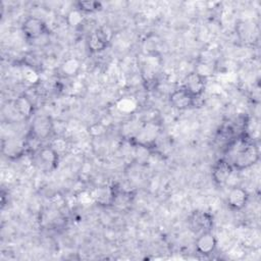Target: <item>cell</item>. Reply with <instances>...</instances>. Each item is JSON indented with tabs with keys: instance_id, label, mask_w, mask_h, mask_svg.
Wrapping results in <instances>:
<instances>
[{
	"instance_id": "6da1fadb",
	"label": "cell",
	"mask_w": 261,
	"mask_h": 261,
	"mask_svg": "<svg viewBox=\"0 0 261 261\" xmlns=\"http://www.w3.org/2000/svg\"><path fill=\"white\" fill-rule=\"evenodd\" d=\"M259 149L254 143L241 141L240 147L237 148L234 157L230 163L233 168L243 170L255 165L259 161Z\"/></svg>"
},
{
	"instance_id": "7a4b0ae2",
	"label": "cell",
	"mask_w": 261,
	"mask_h": 261,
	"mask_svg": "<svg viewBox=\"0 0 261 261\" xmlns=\"http://www.w3.org/2000/svg\"><path fill=\"white\" fill-rule=\"evenodd\" d=\"M21 31L29 41H36L49 35L44 20L36 16L27 17L21 24Z\"/></svg>"
},
{
	"instance_id": "3957f363",
	"label": "cell",
	"mask_w": 261,
	"mask_h": 261,
	"mask_svg": "<svg viewBox=\"0 0 261 261\" xmlns=\"http://www.w3.org/2000/svg\"><path fill=\"white\" fill-rule=\"evenodd\" d=\"M35 162L41 169L51 171L58 163V152L52 146L40 147L35 152Z\"/></svg>"
},
{
	"instance_id": "277c9868",
	"label": "cell",
	"mask_w": 261,
	"mask_h": 261,
	"mask_svg": "<svg viewBox=\"0 0 261 261\" xmlns=\"http://www.w3.org/2000/svg\"><path fill=\"white\" fill-rule=\"evenodd\" d=\"M189 226L195 233H201L204 231L212 230L213 217L210 213L205 211H194L189 216Z\"/></svg>"
},
{
	"instance_id": "5b68a950",
	"label": "cell",
	"mask_w": 261,
	"mask_h": 261,
	"mask_svg": "<svg viewBox=\"0 0 261 261\" xmlns=\"http://www.w3.org/2000/svg\"><path fill=\"white\" fill-rule=\"evenodd\" d=\"M181 87L197 99L204 93L206 89V77L201 75L196 70L192 71L185 76Z\"/></svg>"
},
{
	"instance_id": "8992f818",
	"label": "cell",
	"mask_w": 261,
	"mask_h": 261,
	"mask_svg": "<svg viewBox=\"0 0 261 261\" xmlns=\"http://www.w3.org/2000/svg\"><path fill=\"white\" fill-rule=\"evenodd\" d=\"M195 101L196 98L181 86L172 91L169 95V102L171 106L177 110H186L193 107L195 105Z\"/></svg>"
},
{
	"instance_id": "52a82bcc",
	"label": "cell",
	"mask_w": 261,
	"mask_h": 261,
	"mask_svg": "<svg viewBox=\"0 0 261 261\" xmlns=\"http://www.w3.org/2000/svg\"><path fill=\"white\" fill-rule=\"evenodd\" d=\"M232 171L233 167L231 163L226 159L221 158L214 163L211 171V177L216 185L222 186L227 182L232 174Z\"/></svg>"
},
{
	"instance_id": "ba28073f",
	"label": "cell",
	"mask_w": 261,
	"mask_h": 261,
	"mask_svg": "<svg viewBox=\"0 0 261 261\" xmlns=\"http://www.w3.org/2000/svg\"><path fill=\"white\" fill-rule=\"evenodd\" d=\"M217 245V240L211 230L199 233L195 242L196 251L201 255H210L214 252Z\"/></svg>"
},
{
	"instance_id": "9c48e42d",
	"label": "cell",
	"mask_w": 261,
	"mask_h": 261,
	"mask_svg": "<svg viewBox=\"0 0 261 261\" xmlns=\"http://www.w3.org/2000/svg\"><path fill=\"white\" fill-rule=\"evenodd\" d=\"M249 200V194L248 192L241 188V187H234L232 188L228 195H227V205L232 210H241L243 209Z\"/></svg>"
},
{
	"instance_id": "30bf717a",
	"label": "cell",
	"mask_w": 261,
	"mask_h": 261,
	"mask_svg": "<svg viewBox=\"0 0 261 261\" xmlns=\"http://www.w3.org/2000/svg\"><path fill=\"white\" fill-rule=\"evenodd\" d=\"M109 43L108 35L102 29L95 30L89 37L88 47L89 50L93 53H98L106 49Z\"/></svg>"
},
{
	"instance_id": "8fae6325",
	"label": "cell",
	"mask_w": 261,
	"mask_h": 261,
	"mask_svg": "<svg viewBox=\"0 0 261 261\" xmlns=\"http://www.w3.org/2000/svg\"><path fill=\"white\" fill-rule=\"evenodd\" d=\"M53 129V123L47 116L37 117L32 124V135L36 139L47 138Z\"/></svg>"
},
{
	"instance_id": "7c38bea8",
	"label": "cell",
	"mask_w": 261,
	"mask_h": 261,
	"mask_svg": "<svg viewBox=\"0 0 261 261\" xmlns=\"http://www.w3.org/2000/svg\"><path fill=\"white\" fill-rule=\"evenodd\" d=\"M25 148V143L18 140H5L2 143V153L8 158H15L20 156L23 149Z\"/></svg>"
},
{
	"instance_id": "4fadbf2b",
	"label": "cell",
	"mask_w": 261,
	"mask_h": 261,
	"mask_svg": "<svg viewBox=\"0 0 261 261\" xmlns=\"http://www.w3.org/2000/svg\"><path fill=\"white\" fill-rule=\"evenodd\" d=\"M14 108H15V111L20 116H22L24 118H29L32 115L33 111H34L33 103L25 96H19L18 98L15 99Z\"/></svg>"
},
{
	"instance_id": "5bb4252c",
	"label": "cell",
	"mask_w": 261,
	"mask_h": 261,
	"mask_svg": "<svg viewBox=\"0 0 261 261\" xmlns=\"http://www.w3.org/2000/svg\"><path fill=\"white\" fill-rule=\"evenodd\" d=\"M75 8L83 13H93L101 10L102 4L98 1H92V0L77 1L75 3Z\"/></svg>"
},
{
	"instance_id": "9a60e30c",
	"label": "cell",
	"mask_w": 261,
	"mask_h": 261,
	"mask_svg": "<svg viewBox=\"0 0 261 261\" xmlns=\"http://www.w3.org/2000/svg\"><path fill=\"white\" fill-rule=\"evenodd\" d=\"M62 72L67 76H73L79 72L80 69V62L75 58H68L66 59L61 65Z\"/></svg>"
},
{
	"instance_id": "2e32d148",
	"label": "cell",
	"mask_w": 261,
	"mask_h": 261,
	"mask_svg": "<svg viewBox=\"0 0 261 261\" xmlns=\"http://www.w3.org/2000/svg\"><path fill=\"white\" fill-rule=\"evenodd\" d=\"M83 12H81L79 9L74 8L72 10L69 11V13L67 14V22L70 27L72 28H77L83 23L84 20V16H83Z\"/></svg>"
},
{
	"instance_id": "e0dca14e",
	"label": "cell",
	"mask_w": 261,
	"mask_h": 261,
	"mask_svg": "<svg viewBox=\"0 0 261 261\" xmlns=\"http://www.w3.org/2000/svg\"><path fill=\"white\" fill-rule=\"evenodd\" d=\"M24 79L29 82V83H35L38 80V75L36 74V72L33 69H29L28 71H25L24 73Z\"/></svg>"
}]
</instances>
